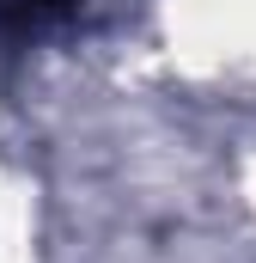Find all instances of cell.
I'll list each match as a JSON object with an SVG mask.
<instances>
[{
  "instance_id": "obj_1",
  "label": "cell",
  "mask_w": 256,
  "mask_h": 263,
  "mask_svg": "<svg viewBox=\"0 0 256 263\" xmlns=\"http://www.w3.org/2000/svg\"><path fill=\"white\" fill-rule=\"evenodd\" d=\"M73 12H79V0H0V31L31 37V31H49Z\"/></svg>"
}]
</instances>
